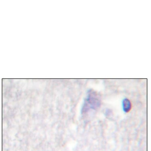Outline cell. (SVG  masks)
I'll list each match as a JSON object with an SVG mask.
<instances>
[{
  "label": "cell",
  "instance_id": "cell-1",
  "mask_svg": "<svg viewBox=\"0 0 151 151\" xmlns=\"http://www.w3.org/2000/svg\"><path fill=\"white\" fill-rule=\"evenodd\" d=\"M101 104L100 97L97 94L94 92H89L82 106V113L85 114L91 110H97Z\"/></svg>",
  "mask_w": 151,
  "mask_h": 151
},
{
  "label": "cell",
  "instance_id": "cell-2",
  "mask_svg": "<svg viewBox=\"0 0 151 151\" xmlns=\"http://www.w3.org/2000/svg\"><path fill=\"white\" fill-rule=\"evenodd\" d=\"M122 106L123 111L127 113L129 112L132 109V103L128 99L124 98L122 102Z\"/></svg>",
  "mask_w": 151,
  "mask_h": 151
}]
</instances>
